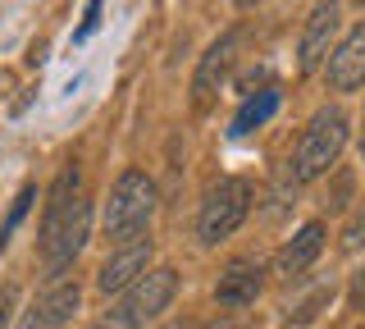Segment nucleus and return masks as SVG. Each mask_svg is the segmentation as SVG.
<instances>
[{"label":"nucleus","mask_w":365,"mask_h":329,"mask_svg":"<svg viewBox=\"0 0 365 329\" xmlns=\"http://www.w3.org/2000/svg\"><path fill=\"white\" fill-rule=\"evenodd\" d=\"M342 247H347V252H361V247H365V201H361V211H356V215L347 220V233H342Z\"/></svg>","instance_id":"nucleus-16"},{"label":"nucleus","mask_w":365,"mask_h":329,"mask_svg":"<svg viewBox=\"0 0 365 329\" xmlns=\"http://www.w3.org/2000/svg\"><path fill=\"white\" fill-rule=\"evenodd\" d=\"M342 146H347V115L338 106H324L315 110L311 123H306L302 142H297V156H292V178L297 183H311V178L329 174L338 165Z\"/></svg>","instance_id":"nucleus-3"},{"label":"nucleus","mask_w":365,"mask_h":329,"mask_svg":"<svg viewBox=\"0 0 365 329\" xmlns=\"http://www.w3.org/2000/svg\"><path fill=\"white\" fill-rule=\"evenodd\" d=\"M338 19H342L338 5H315L311 9V19H306V28H302V46H297V69L302 74H315V69L329 64L334 37H338Z\"/></svg>","instance_id":"nucleus-8"},{"label":"nucleus","mask_w":365,"mask_h":329,"mask_svg":"<svg viewBox=\"0 0 365 329\" xmlns=\"http://www.w3.org/2000/svg\"><path fill=\"white\" fill-rule=\"evenodd\" d=\"M96 28H101V5H87L83 9V24H78V32H73V41H87Z\"/></svg>","instance_id":"nucleus-17"},{"label":"nucleus","mask_w":365,"mask_h":329,"mask_svg":"<svg viewBox=\"0 0 365 329\" xmlns=\"http://www.w3.org/2000/svg\"><path fill=\"white\" fill-rule=\"evenodd\" d=\"M151 215H155V183L142 174V169H123L110 188L106 201V238L110 247H128L137 243L146 229H151Z\"/></svg>","instance_id":"nucleus-2"},{"label":"nucleus","mask_w":365,"mask_h":329,"mask_svg":"<svg viewBox=\"0 0 365 329\" xmlns=\"http://www.w3.org/2000/svg\"><path fill=\"white\" fill-rule=\"evenodd\" d=\"M361 161H365V115H361Z\"/></svg>","instance_id":"nucleus-21"},{"label":"nucleus","mask_w":365,"mask_h":329,"mask_svg":"<svg viewBox=\"0 0 365 329\" xmlns=\"http://www.w3.org/2000/svg\"><path fill=\"white\" fill-rule=\"evenodd\" d=\"M174 293H178V270H174V265H155V270H146V275L119 298V306L110 311V325H119V329H137V325L155 320V315H165V311H169Z\"/></svg>","instance_id":"nucleus-5"},{"label":"nucleus","mask_w":365,"mask_h":329,"mask_svg":"<svg viewBox=\"0 0 365 329\" xmlns=\"http://www.w3.org/2000/svg\"><path fill=\"white\" fill-rule=\"evenodd\" d=\"M78 306H83V288L68 283V279H60V283H51V288L28 306L23 329H60V325H68L78 315Z\"/></svg>","instance_id":"nucleus-11"},{"label":"nucleus","mask_w":365,"mask_h":329,"mask_svg":"<svg viewBox=\"0 0 365 329\" xmlns=\"http://www.w3.org/2000/svg\"><path fill=\"white\" fill-rule=\"evenodd\" d=\"M247 211H251V183L247 178H220V183H210V192H205V201L197 211V238L205 247L224 243L228 233H237Z\"/></svg>","instance_id":"nucleus-4"},{"label":"nucleus","mask_w":365,"mask_h":329,"mask_svg":"<svg viewBox=\"0 0 365 329\" xmlns=\"http://www.w3.org/2000/svg\"><path fill=\"white\" fill-rule=\"evenodd\" d=\"M14 302H19V293H14V288H0V329L9 325V311H14Z\"/></svg>","instance_id":"nucleus-19"},{"label":"nucleus","mask_w":365,"mask_h":329,"mask_svg":"<svg viewBox=\"0 0 365 329\" xmlns=\"http://www.w3.org/2000/svg\"><path fill=\"white\" fill-rule=\"evenodd\" d=\"M347 298H351V311H365V265L351 275V293H347Z\"/></svg>","instance_id":"nucleus-18"},{"label":"nucleus","mask_w":365,"mask_h":329,"mask_svg":"<svg viewBox=\"0 0 365 329\" xmlns=\"http://www.w3.org/2000/svg\"><path fill=\"white\" fill-rule=\"evenodd\" d=\"M329 302H334V288H315L306 302H297L292 311H288V325H311V320H315L319 311H324Z\"/></svg>","instance_id":"nucleus-15"},{"label":"nucleus","mask_w":365,"mask_h":329,"mask_svg":"<svg viewBox=\"0 0 365 329\" xmlns=\"http://www.w3.org/2000/svg\"><path fill=\"white\" fill-rule=\"evenodd\" d=\"M260 288H265V270H260V260L251 256H237L224 265L220 283H215V302L224 306V311H242L260 298Z\"/></svg>","instance_id":"nucleus-9"},{"label":"nucleus","mask_w":365,"mask_h":329,"mask_svg":"<svg viewBox=\"0 0 365 329\" xmlns=\"http://www.w3.org/2000/svg\"><path fill=\"white\" fill-rule=\"evenodd\" d=\"M237 46H242V28H228L224 37H215L210 46H205L197 74H192V106L205 110L215 96H220L224 78L233 74V60H237Z\"/></svg>","instance_id":"nucleus-6"},{"label":"nucleus","mask_w":365,"mask_h":329,"mask_svg":"<svg viewBox=\"0 0 365 329\" xmlns=\"http://www.w3.org/2000/svg\"><path fill=\"white\" fill-rule=\"evenodd\" d=\"M324 252V224L319 220H311V224H302L288 243L279 247V256H274V270H279L283 279H292V275H302L311 260Z\"/></svg>","instance_id":"nucleus-12"},{"label":"nucleus","mask_w":365,"mask_h":329,"mask_svg":"<svg viewBox=\"0 0 365 329\" xmlns=\"http://www.w3.org/2000/svg\"><path fill=\"white\" fill-rule=\"evenodd\" d=\"M91 238V197L83 188V169L64 165L51 183V197H46V215H41V265L51 275H64L68 265L78 260V252L87 247Z\"/></svg>","instance_id":"nucleus-1"},{"label":"nucleus","mask_w":365,"mask_h":329,"mask_svg":"<svg viewBox=\"0 0 365 329\" xmlns=\"http://www.w3.org/2000/svg\"><path fill=\"white\" fill-rule=\"evenodd\" d=\"M32 201H37V188L23 183V188H19V197H14V206H9V215H5V224H0V247H5L9 238H14V229L23 224V215L32 211Z\"/></svg>","instance_id":"nucleus-14"},{"label":"nucleus","mask_w":365,"mask_h":329,"mask_svg":"<svg viewBox=\"0 0 365 329\" xmlns=\"http://www.w3.org/2000/svg\"><path fill=\"white\" fill-rule=\"evenodd\" d=\"M96 329H110V325H96Z\"/></svg>","instance_id":"nucleus-22"},{"label":"nucleus","mask_w":365,"mask_h":329,"mask_svg":"<svg viewBox=\"0 0 365 329\" xmlns=\"http://www.w3.org/2000/svg\"><path fill=\"white\" fill-rule=\"evenodd\" d=\"M197 329H247V325H242V315H220V320H205Z\"/></svg>","instance_id":"nucleus-20"},{"label":"nucleus","mask_w":365,"mask_h":329,"mask_svg":"<svg viewBox=\"0 0 365 329\" xmlns=\"http://www.w3.org/2000/svg\"><path fill=\"white\" fill-rule=\"evenodd\" d=\"M151 256H155V247H151V238H137V243H128V247H114V252L106 256V265H101V275H96V288L106 293H128L137 279L151 270Z\"/></svg>","instance_id":"nucleus-7"},{"label":"nucleus","mask_w":365,"mask_h":329,"mask_svg":"<svg viewBox=\"0 0 365 329\" xmlns=\"http://www.w3.org/2000/svg\"><path fill=\"white\" fill-rule=\"evenodd\" d=\"M279 92L274 87H260V92H247V101H242V110L233 115V138H247V133H256V128H265V123L279 115Z\"/></svg>","instance_id":"nucleus-13"},{"label":"nucleus","mask_w":365,"mask_h":329,"mask_svg":"<svg viewBox=\"0 0 365 329\" xmlns=\"http://www.w3.org/2000/svg\"><path fill=\"white\" fill-rule=\"evenodd\" d=\"M324 78H329L334 92H356V87H365V19L334 46V55L324 64Z\"/></svg>","instance_id":"nucleus-10"}]
</instances>
